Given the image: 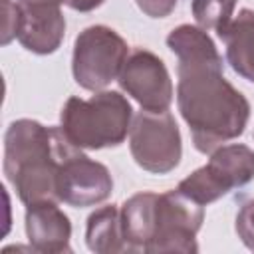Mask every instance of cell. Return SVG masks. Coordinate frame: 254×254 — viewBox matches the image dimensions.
<instances>
[{"instance_id":"cell-13","label":"cell","mask_w":254,"mask_h":254,"mask_svg":"<svg viewBox=\"0 0 254 254\" xmlns=\"http://www.w3.org/2000/svg\"><path fill=\"white\" fill-rule=\"evenodd\" d=\"M157 192H137L121 206V230L129 252H147L155 230Z\"/></svg>"},{"instance_id":"cell-1","label":"cell","mask_w":254,"mask_h":254,"mask_svg":"<svg viewBox=\"0 0 254 254\" xmlns=\"http://www.w3.org/2000/svg\"><path fill=\"white\" fill-rule=\"evenodd\" d=\"M177 56V105L198 153L240 137L250 119L248 99L224 77L222 58L206 30L181 24L167 36Z\"/></svg>"},{"instance_id":"cell-8","label":"cell","mask_w":254,"mask_h":254,"mask_svg":"<svg viewBox=\"0 0 254 254\" xmlns=\"http://www.w3.org/2000/svg\"><path fill=\"white\" fill-rule=\"evenodd\" d=\"M204 220V208L173 189L157 196L155 230L147 246L149 254L155 252H198L196 232Z\"/></svg>"},{"instance_id":"cell-5","label":"cell","mask_w":254,"mask_h":254,"mask_svg":"<svg viewBox=\"0 0 254 254\" xmlns=\"http://www.w3.org/2000/svg\"><path fill=\"white\" fill-rule=\"evenodd\" d=\"M56 129V153H58V198L75 208L95 206L109 198L113 190V179L109 169L89 159L83 149L75 147L62 131Z\"/></svg>"},{"instance_id":"cell-19","label":"cell","mask_w":254,"mask_h":254,"mask_svg":"<svg viewBox=\"0 0 254 254\" xmlns=\"http://www.w3.org/2000/svg\"><path fill=\"white\" fill-rule=\"evenodd\" d=\"M62 2L75 12H91L103 4V0H62Z\"/></svg>"},{"instance_id":"cell-16","label":"cell","mask_w":254,"mask_h":254,"mask_svg":"<svg viewBox=\"0 0 254 254\" xmlns=\"http://www.w3.org/2000/svg\"><path fill=\"white\" fill-rule=\"evenodd\" d=\"M234 228L242 244L254 252V198L242 202L234 220Z\"/></svg>"},{"instance_id":"cell-14","label":"cell","mask_w":254,"mask_h":254,"mask_svg":"<svg viewBox=\"0 0 254 254\" xmlns=\"http://www.w3.org/2000/svg\"><path fill=\"white\" fill-rule=\"evenodd\" d=\"M85 242L95 254L129 252L121 230V208H117V204L101 206L87 216Z\"/></svg>"},{"instance_id":"cell-7","label":"cell","mask_w":254,"mask_h":254,"mask_svg":"<svg viewBox=\"0 0 254 254\" xmlns=\"http://www.w3.org/2000/svg\"><path fill=\"white\" fill-rule=\"evenodd\" d=\"M129 151L133 161L147 173L167 175L183 157V139L175 117L167 111H145L133 115L129 129Z\"/></svg>"},{"instance_id":"cell-11","label":"cell","mask_w":254,"mask_h":254,"mask_svg":"<svg viewBox=\"0 0 254 254\" xmlns=\"http://www.w3.org/2000/svg\"><path fill=\"white\" fill-rule=\"evenodd\" d=\"M26 236L34 252L60 254L71 252V222L54 200L34 202L26 206Z\"/></svg>"},{"instance_id":"cell-18","label":"cell","mask_w":254,"mask_h":254,"mask_svg":"<svg viewBox=\"0 0 254 254\" xmlns=\"http://www.w3.org/2000/svg\"><path fill=\"white\" fill-rule=\"evenodd\" d=\"M4 10H6V22H4L2 44H8L12 38H16V24H18L16 2H12V0H4Z\"/></svg>"},{"instance_id":"cell-17","label":"cell","mask_w":254,"mask_h":254,"mask_svg":"<svg viewBox=\"0 0 254 254\" xmlns=\"http://www.w3.org/2000/svg\"><path fill=\"white\" fill-rule=\"evenodd\" d=\"M139 10L149 18H167L175 6L177 0H135Z\"/></svg>"},{"instance_id":"cell-4","label":"cell","mask_w":254,"mask_h":254,"mask_svg":"<svg viewBox=\"0 0 254 254\" xmlns=\"http://www.w3.org/2000/svg\"><path fill=\"white\" fill-rule=\"evenodd\" d=\"M129 58L127 42L109 26H87L75 36L71 73L79 87L101 91L115 81Z\"/></svg>"},{"instance_id":"cell-9","label":"cell","mask_w":254,"mask_h":254,"mask_svg":"<svg viewBox=\"0 0 254 254\" xmlns=\"http://www.w3.org/2000/svg\"><path fill=\"white\" fill-rule=\"evenodd\" d=\"M119 87L145 111H167L173 103V81L165 62L149 50L129 54L117 77Z\"/></svg>"},{"instance_id":"cell-15","label":"cell","mask_w":254,"mask_h":254,"mask_svg":"<svg viewBox=\"0 0 254 254\" xmlns=\"http://www.w3.org/2000/svg\"><path fill=\"white\" fill-rule=\"evenodd\" d=\"M238 0H192L190 12L198 28L202 30H220L232 20Z\"/></svg>"},{"instance_id":"cell-12","label":"cell","mask_w":254,"mask_h":254,"mask_svg":"<svg viewBox=\"0 0 254 254\" xmlns=\"http://www.w3.org/2000/svg\"><path fill=\"white\" fill-rule=\"evenodd\" d=\"M216 34L224 44L226 62L232 71L254 83V10L242 8Z\"/></svg>"},{"instance_id":"cell-10","label":"cell","mask_w":254,"mask_h":254,"mask_svg":"<svg viewBox=\"0 0 254 254\" xmlns=\"http://www.w3.org/2000/svg\"><path fill=\"white\" fill-rule=\"evenodd\" d=\"M62 0H16V40L32 54H54L65 36Z\"/></svg>"},{"instance_id":"cell-6","label":"cell","mask_w":254,"mask_h":254,"mask_svg":"<svg viewBox=\"0 0 254 254\" xmlns=\"http://www.w3.org/2000/svg\"><path fill=\"white\" fill-rule=\"evenodd\" d=\"M254 179V151L242 143L220 145L210 153L204 167L185 177L177 190L206 206L232 189H240Z\"/></svg>"},{"instance_id":"cell-2","label":"cell","mask_w":254,"mask_h":254,"mask_svg":"<svg viewBox=\"0 0 254 254\" xmlns=\"http://www.w3.org/2000/svg\"><path fill=\"white\" fill-rule=\"evenodd\" d=\"M4 175L28 206L58 198L56 129L34 119H16L4 135Z\"/></svg>"},{"instance_id":"cell-3","label":"cell","mask_w":254,"mask_h":254,"mask_svg":"<svg viewBox=\"0 0 254 254\" xmlns=\"http://www.w3.org/2000/svg\"><path fill=\"white\" fill-rule=\"evenodd\" d=\"M133 121V107L125 95L111 89L95 91L89 99L69 97L60 111L64 135L79 149L119 147Z\"/></svg>"}]
</instances>
